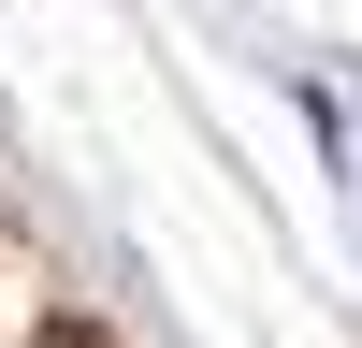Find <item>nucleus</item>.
I'll return each mask as SVG.
<instances>
[{"mask_svg":"<svg viewBox=\"0 0 362 348\" xmlns=\"http://www.w3.org/2000/svg\"><path fill=\"white\" fill-rule=\"evenodd\" d=\"M44 348H102V334H73V319H58V334H44Z\"/></svg>","mask_w":362,"mask_h":348,"instance_id":"1","label":"nucleus"}]
</instances>
